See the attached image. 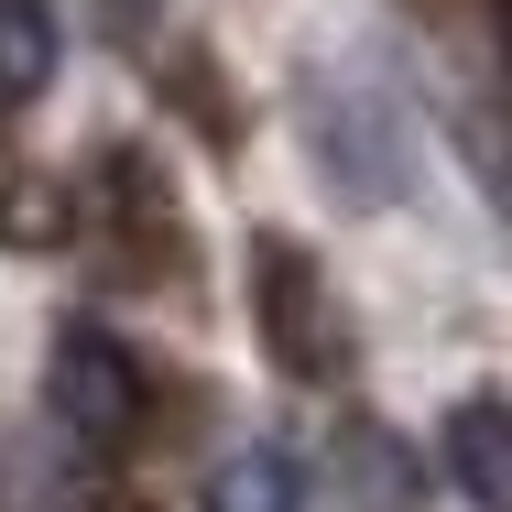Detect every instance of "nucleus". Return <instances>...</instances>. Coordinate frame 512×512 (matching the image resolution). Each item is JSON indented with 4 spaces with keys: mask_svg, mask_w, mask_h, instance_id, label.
I'll list each match as a JSON object with an SVG mask.
<instances>
[{
    "mask_svg": "<svg viewBox=\"0 0 512 512\" xmlns=\"http://www.w3.org/2000/svg\"><path fill=\"white\" fill-rule=\"evenodd\" d=\"M316 153L338 164V186H349L360 207H382L393 186H404V153H393L371 88H316Z\"/></svg>",
    "mask_w": 512,
    "mask_h": 512,
    "instance_id": "nucleus-3",
    "label": "nucleus"
},
{
    "mask_svg": "<svg viewBox=\"0 0 512 512\" xmlns=\"http://www.w3.org/2000/svg\"><path fill=\"white\" fill-rule=\"evenodd\" d=\"M251 316H262V338H273V360L295 382H327L349 360V327H338V306H327V284H316V262L295 240H262L251 251Z\"/></svg>",
    "mask_w": 512,
    "mask_h": 512,
    "instance_id": "nucleus-1",
    "label": "nucleus"
},
{
    "mask_svg": "<svg viewBox=\"0 0 512 512\" xmlns=\"http://www.w3.org/2000/svg\"><path fill=\"white\" fill-rule=\"evenodd\" d=\"M55 55H66V22H55V0H0V99H44V77H55Z\"/></svg>",
    "mask_w": 512,
    "mask_h": 512,
    "instance_id": "nucleus-5",
    "label": "nucleus"
},
{
    "mask_svg": "<svg viewBox=\"0 0 512 512\" xmlns=\"http://www.w3.org/2000/svg\"><path fill=\"white\" fill-rule=\"evenodd\" d=\"M44 404L66 436L88 447H120L142 425V360L109 338V327H55V360H44Z\"/></svg>",
    "mask_w": 512,
    "mask_h": 512,
    "instance_id": "nucleus-2",
    "label": "nucleus"
},
{
    "mask_svg": "<svg viewBox=\"0 0 512 512\" xmlns=\"http://www.w3.org/2000/svg\"><path fill=\"white\" fill-rule=\"evenodd\" d=\"M207 512H306V480L284 447H229L207 469Z\"/></svg>",
    "mask_w": 512,
    "mask_h": 512,
    "instance_id": "nucleus-6",
    "label": "nucleus"
},
{
    "mask_svg": "<svg viewBox=\"0 0 512 512\" xmlns=\"http://www.w3.org/2000/svg\"><path fill=\"white\" fill-rule=\"evenodd\" d=\"M447 480L469 491V512L512 502V458H502V404H458L447 414Z\"/></svg>",
    "mask_w": 512,
    "mask_h": 512,
    "instance_id": "nucleus-4",
    "label": "nucleus"
}]
</instances>
